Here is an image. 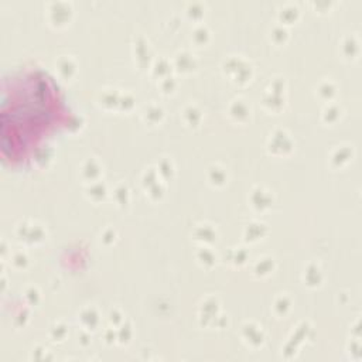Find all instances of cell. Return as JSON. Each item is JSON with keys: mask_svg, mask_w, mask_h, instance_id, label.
<instances>
[{"mask_svg": "<svg viewBox=\"0 0 362 362\" xmlns=\"http://www.w3.org/2000/svg\"><path fill=\"white\" fill-rule=\"evenodd\" d=\"M54 83L41 72L20 69L3 74L1 157L3 165H18L40 144L58 115Z\"/></svg>", "mask_w": 362, "mask_h": 362, "instance_id": "cell-1", "label": "cell"}]
</instances>
